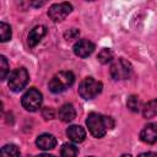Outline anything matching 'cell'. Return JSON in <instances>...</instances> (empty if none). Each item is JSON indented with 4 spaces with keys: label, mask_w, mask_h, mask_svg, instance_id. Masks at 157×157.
Masks as SVG:
<instances>
[{
    "label": "cell",
    "mask_w": 157,
    "mask_h": 157,
    "mask_svg": "<svg viewBox=\"0 0 157 157\" xmlns=\"http://www.w3.org/2000/svg\"><path fill=\"white\" fill-rule=\"evenodd\" d=\"M86 125L92 136L99 139L103 137L108 129H112L114 121L110 117L102 115L99 113H90L86 119Z\"/></svg>",
    "instance_id": "cell-1"
},
{
    "label": "cell",
    "mask_w": 157,
    "mask_h": 157,
    "mask_svg": "<svg viewBox=\"0 0 157 157\" xmlns=\"http://www.w3.org/2000/svg\"><path fill=\"white\" fill-rule=\"evenodd\" d=\"M75 82V75L71 71H60L55 74L49 81V90L53 93H61Z\"/></svg>",
    "instance_id": "cell-2"
},
{
    "label": "cell",
    "mask_w": 157,
    "mask_h": 157,
    "mask_svg": "<svg viewBox=\"0 0 157 157\" xmlns=\"http://www.w3.org/2000/svg\"><path fill=\"white\" fill-rule=\"evenodd\" d=\"M102 88H103V85L101 81L93 77H86L81 81L78 86V94L83 99H92L102 92Z\"/></svg>",
    "instance_id": "cell-3"
},
{
    "label": "cell",
    "mask_w": 157,
    "mask_h": 157,
    "mask_svg": "<svg viewBox=\"0 0 157 157\" xmlns=\"http://www.w3.org/2000/svg\"><path fill=\"white\" fill-rule=\"evenodd\" d=\"M29 80V75L28 71L25 67H17L15 69L9 77V87L13 91V92H20L21 90H23L27 85Z\"/></svg>",
    "instance_id": "cell-4"
},
{
    "label": "cell",
    "mask_w": 157,
    "mask_h": 157,
    "mask_svg": "<svg viewBox=\"0 0 157 157\" xmlns=\"http://www.w3.org/2000/svg\"><path fill=\"white\" fill-rule=\"evenodd\" d=\"M132 72V66L131 64L123 59V58H119L117 59L112 66H110V76L114 78V80H125V78H129L130 75Z\"/></svg>",
    "instance_id": "cell-5"
},
{
    "label": "cell",
    "mask_w": 157,
    "mask_h": 157,
    "mask_svg": "<svg viewBox=\"0 0 157 157\" xmlns=\"http://www.w3.org/2000/svg\"><path fill=\"white\" fill-rule=\"evenodd\" d=\"M42 93L36 90V88H29L23 96H22V99H21V103H22V107L28 110V112H36L40 108L42 105Z\"/></svg>",
    "instance_id": "cell-6"
},
{
    "label": "cell",
    "mask_w": 157,
    "mask_h": 157,
    "mask_svg": "<svg viewBox=\"0 0 157 157\" xmlns=\"http://www.w3.org/2000/svg\"><path fill=\"white\" fill-rule=\"evenodd\" d=\"M71 10H72L71 4H69V2H59V4H54V5H52L49 7L48 15L54 22H60V21L66 18V16L71 12Z\"/></svg>",
    "instance_id": "cell-7"
},
{
    "label": "cell",
    "mask_w": 157,
    "mask_h": 157,
    "mask_svg": "<svg viewBox=\"0 0 157 157\" xmlns=\"http://www.w3.org/2000/svg\"><path fill=\"white\" fill-rule=\"evenodd\" d=\"M93 50H94V44L88 39H80L74 45V53L80 58H87L93 53Z\"/></svg>",
    "instance_id": "cell-8"
},
{
    "label": "cell",
    "mask_w": 157,
    "mask_h": 157,
    "mask_svg": "<svg viewBox=\"0 0 157 157\" xmlns=\"http://www.w3.org/2000/svg\"><path fill=\"white\" fill-rule=\"evenodd\" d=\"M140 139L146 144H155L157 142V125L156 124H147L140 132Z\"/></svg>",
    "instance_id": "cell-9"
},
{
    "label": "cell",
    "mask_w": 157,
    "mask_h": 157,
    "mask_svg": "<svg viewBox=\"0 0 157 157\" xmlns=\"http://www.w3.org/2000/svg\"><path fill=\"white\" fill-rule=\"evenodd\" d=\"M47 33V28L44 26H36L31 29V32L28 33V45L29 48H34L40 40L42 38L45 36Z\"/></svg>",
    "instance_id": "cell-10"
},
{
    "label": "cell",
    "mask_w": 157,
    "mask_h": 157,
    "mask_svg": "<svg viewBox=\"0 0 157 157\" xmlns=\"http://www.w3.org/2000/svg\"><path fill=\"white\" fill-rule=\"evenodd\" d=\"M36 145L40 150H52L56 145V139L54 137V135L48 134V132H44V134H40L37 137Z\"/></svg>",
    "instance_id": "cell-11"
},
{
    "label": "cell",
    "mask_w": 157,
    "mask_h": 157,
    "mask_svg": "<svg viewBox=\"0 0 157 157\" xmlns=\"http://www.w3.org/2000/svg\"><path fill=\"white\" fill-rule=\"evenodd\" d=\"M66 135L67 137L72 141V142H82L86 137V131L82 126L80 125H71L67 128L66 130Z\"/></svg>",
    "instance_id": "cell-12"
},
{
    "label": "cell",
    "mask_w": 157,
    "mask_h": 157,
    "mask_svg": "<svg viewBox=\"0 0 157 157\" xmlns=\"http://www.w3.org/2000/svg\"><path fill=\"white\" fill-rule=\"evenodd\" d=\"M59 119L65 121V123H69V121H72L76 117V110L74 108V105L71 103H65L63 104L60 108H59Z\"/></svg>",
    "instance_id": "cell-13"
},
{
    "label": "cell",
    "mask_w": 157,
    "mask_h": 157,
    "mask_svg": "<svg viewBox=\"0 0 157 157\" xmlns=\"http://www.w3.org/2000/svg\"><path fill=\"white\" fill-rule=\"evenodd\" d=\"M142 115L145 118H153L157 115V98L147 102L146 104L142 105Z\"/></svg>",
    "instance_id": "cell-14"
},
{
    "label": "cell",
    "mask_w": 157,
    "mask_h": 157,
    "mask_svg": "<svg viewBox=\"0 0 157 157\" xmlns=\"http://www.w3.org/2000/svg\"><path fill=\"white\" fill-rule=\"evenodd\" d=\"M78 148L74 144H64L60 151L61 157H77Z\"/></svg>",
    "instance_id": "cell-15"
},
{
    "label": "cell",
    "mask_w": 157,
    "mask_h": 157,
    "mask_svg": "<svg viewBox=\"0 0 157 157\" xmlns=\"http://www.w3.org/2000/svg\"><path fill=\"white\" fill-rule=\"evenodd\" d=\"M1 157H20V150L16 145H5L1 148Z\"/></svg>",
    "instance_id": "cell-16"
},
{
    "label": "cell",
    "mask_w": 157,
    "mask_h": 157,
    "mask_svg": "<svg viewBox=\"0 0 157 157\" xmlns=\"http://www.w3.org/2000/svg\"><path fill=\"white\" fill-rule=\"evenodd\" d=\"M126 105H128V108H129L131 112H139V110L142 109V103H141L140 98H139L137 96H135V94H131V96L128 98Z\"/></svg>",
    "instance_id": "cell-17"
},
{
    "label": "cell",
    "mask_w": 157,
    "mask_h": 157,
    "mask_svg": "<svg viewBox=\"0 0 157 157\" xmlns=\"http://www.w3.org/2000/svg\"><path fill=\"white\" fill-rule=\"evenodd\" d=\"M113 58H114V54H113V52H112L110 49H108V48H103V49L98 53V55H97L98 61L102 63V64H108V63H110V61L113 60Z\"/></svg>",
    "instance_id": "cell-18"
},
{
    "label": "cell",
    "mask_w": 157,
    "mask_h": 157,
    "mask_svg": "<svg viewBox=\"0 0 157 157\" xmlns=\"http://www.w3.org/2000/svg\"><path fill=\"white\" fill-rule=\"evenodd\" d=\"M0 38L1 42H7L11 38V27L5 22L0 23Z\"/></svg>",
    "instance_id": "cell-19"
},
{
    "label": "cell",
    "mask_w": 157,
    "mask_h": 157,
    "mask_svg": "<svg viewBox=\"0 0 157 157\" xmlns=\"http://www.w3.org/2000/svg\"><path fill=\"white\" fill-rule=\"evenodd\" d=\"M9 74V63L4 55L0 56V78L5 80L6 75Z\"/></svg>",
    "instance_id": "cell-20"
},
{
    "label": "cell",
    "mask_w": 157,
    "mask_h": 157,
    "mask_svg": "<svg viewBox=\"0 0 157 157\" xmlns=\"http://www.w3.org/2000/svg\"><path fill=\"white\" fill-rule=\"evenodd\" d=\"M76 36H78V31L75 29V28H71V29H69V31L65 33V37H66V38L69 37V39H70V38H74V37H76Z\"/></svg>",
    "instance_id": "cell-21"
},
{
    "label": "cell",
    "mask_w": 157,
    "mask_h": 157,
    "mask_svg": "<svg viewBox=\"0 0 157 157\" xmlns=\"http://www.w3.org/2000/svg\"><path fill=\"white\" fill-rule=\"evenodd\" d=\"M139 157H157V153H155V152H144V153L139 155Z\"/></svg>",
    "instance_id": "cell-22"
},
{
    "label": "cell",
    "mask_w": 157,
    "mask_h": 157,
    "mask_svg": "<svg viewBox=\"0 0 157 157\" xmlns=\"http://www.w3.org/2000/svg\"><path fill=\"white\" fill-rule=\"evenodd\" d=\"M36 157H55V156H53V155H48V153H42V155L36 156Z\"/></svg>",
    "instance_id": "cell-23"
},
{
    "label": "cell",
    "mask_w": 157,
    "mask_h": 157,
    "mask_svg": "<svg viewBox=\"0 0 157 157\" xmlns=\"http://www.w3.org/2000/svg\"><path fill=\"white\" fill-rule=\"evenodd\" d=\"M121 157H131V156H130V155H123Z\"/></svg>",
    "instance_id": "cell-24"
}]
</instances>
